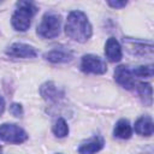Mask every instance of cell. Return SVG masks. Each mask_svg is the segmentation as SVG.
I'll return each mask as SVG.
<instances>
[{"label":"cell","instance_id":"18","mask_svg":"<svg viewBox=\"0 0 154 154\" xmlns=\"http://www.w3.org/2000/svg\"><path fill=\"white\" fill-rule=\"evenodd\" d=\"M10 112L14 117H22L23 116V107L20 103H12L10 106Z\"/></svg>","mask_w":154,"mask_h":154},{"label":"cell","instance_id":"19","mask_svg":"<svg viewBox=\"0 0 154 154\" xmlns=\"http://www.w3.org/2000/svg\"><path fill=\"white\" fill-rule=\"evenodd\" d=\"M107 4L113 8H122V7L126 6L128 1H113V0H109V1H107Z\"/></svg>","mask_w":154,"mask_h":154},{"label":"cell","instance_id":"1","mask_svg":"<svg viewBox=\"0 0 154 154\" xmlns=\"http://www.w3.org/2000/svg\"><path fill=\"white\" fill-rule=\"evenodd\" d=\"M65 32L73 41L81 43L87 42L93 34V28L87 14L78 10L71 11L66 19Z\"/></svg>","mask_w":154,"mask_h":154},{"label":"cell","instance_id":"20","mask_svg":"<svg viewBox=\"0 0 154 154\" xmlns=\"http://www.w3.org/2000/svg\"><path fill=\"white\" fill-rule=\"evenodd\" d=\"M4 111H5V101H4V99L0 96V117L2 116Z\"/></svg>","mask_w":154,"mask_h":154},{"label":"cell","instance_id":"12","mask_svg":"<svg viewBox=\"0 0 154 154\" xmlns=\"http://www.w3.org/2000/svg\"><path fill=\"white\" fill-rule=\"evenodd\" d=\"M102 148H103V138L101 136H94L79 146L78 153L79 154H95Z\"/></svg>","mask_w":154,"mask_h":154},{"label":"cell","instance_id":"14","mask_svg":"<svg viewBox=\"0 0 154 154\" xmlns=\"http://www.w3.org/2000/svg\"><path fill=\"white\" fill-rule=\"evenodd\" d=\"M113 134L116 137L118 138H122V140H128L131 137L132 135V129H131V125L129 123L128 119H119L114 126V130H113Z\"/></svg>","mask_w":154,"mask_h":154},{"label":"cell","instance_id":"15","mask_svg":"<svg viewBox=\"0 0 154 154\" xmlns=\"http://www.w3.org/2000/svg\"><path fill=\"white\" fill-rule=\"evenodd\" d=\"M138 95L141 96L142 101L144 102V105L150 106L153 102V96H152V85L149 83H144V82H138L135 84Z\"/></svg>","mask_w":154,"mask_h":154},{"label":"cell","instance_id":"7","mask_svg":"<svg viewBox=\"0 0 154 154\" xmlns=\"http://www.w3.org/2000/svg\"><path fill=\"white\" fill-rule=\"evenodd\" d=\"M114 79L117 81L118 84H120L125 89H134L135 88V77L131 72V70L126 65H119L114 70Z\"/></svg>","mask_w":154,"mask_h":154},{"label":"cell","instance_id":"13","mask_svg":"<svg viewBox=\"0 0 154 154\" xmlns=\"http://www.w3.org/2000/svg\"><path fill=\"white\" fill-rule=\"evenodd\" d=\"M153 129L154 125L150 116H142L135 123V131L141 136H152Z\"/></svg>","mask_w":154,"mask_h":154},{"label":"cell","instance_id":"22","mask_svg":"<svg viewBox=\"0 0 154 154\" xmlns=\"http://www.w3.org/2000/svg\"><path fill=\"white\" fill-rule=\"evenodd\" d=\"M58 154H61V153H58Z\"/></svg>","mask_w":154,"mask_h":154},{"label":"cell","instance_id":"11","mask_svg":"<svg viewBox=\"0 0 154 154\" xmlns=\"http://www.w3.org/2000/svg\"><path fill=\"white\" fill-rule=\"evenodd\" d=\"M105 54H106V58L111 63H117V61H119L122 59V57H123L122 47H120L119 42L114 37H109L106 41V45H105Z\"/></svg>","mask_w":154,"mask_h":154},{"label":"cell","instance_id":"16","mask_svg":"<svg viewBox=\"0 0 154 154\" xmlns=\"http://www.w3.org/2000/svg\"><path fill=\"white\" fill-rule=\"evenodd\" d=\"M52 130H53V134L59 138H63L69 135V125L64 118H58Z\"/></svg>","mask_w":154,"mask_h":154},{"label":"cell","instance_id":"6","mask_svg":"<svg viewBox=\"0 0 154 154\" xmlns=\"http://www.w3.org/2000/svg\"><path fill=\"white\" fill-rule=\"evenodd\" d=\"M6 54L11 58L26 59V58H35L37 55V52L32 46H29V45L22 43V42H16L6 49Z\"/></svg>","mask_w":154,"mask_h":154},{"label":"cell","instance_id":"4","mask_svg":"<svg viewBox=\"0 0 154 154\" xmlns=\"http://www.w3.org/2000/svg\"><path fill=\"white\" fill-rule=\"evenodd\" d=\"M0 138L8 143L19 144V143H23L24 141H26L28 135L18 125L11 124V123H5V124L0 125Z\"/></svg>","mask_w":154,"mask_h":154},{"label":"cell","instance_id":"5","mask_svg":"<svg viewBox=\"0 0 154 154\" xmlns=\"http://www.w3.org/2000/svg\"><path fill=\"white\" fill-rule=\"evenodd\" d=\"M81 70L84 73L102 75L107 71V65L100 57L94 54H85L81 60Z\"/></svg>","mask_w":154,"mask_h":154},{"label":"cell","instance_id":"3","mask_svg":"<svg viewBox=\"0 0 154 154\" xmlns=\"http://www.w3.org/2000/svg\"><path fill=\"white\" fill-rule=\"evenodd\" d=\"M61 18L54 12H47L43 14L38 26L37 35L42 38H54L60 34Z\"/></svg>","mask_w":154,"mask_h":154},{"label":"cell","instance_id":"21","mask_svg":"<svg viewBox=\"0 0 154 154\" xmlns=\"http://www.w3.org/2000/svg\"><path fill=\"white\" fill-rule=\"evenodd\" d=\"M0 154H1V147H0Z\"/></svg>","mask_w":154,"mask_h":154},{"label":"cell","instance_id":"9","mask_svg":"<svg viewBox=\"0 0 154 154\" xmlns=\"http://www.w3.org/2000/svg\"><path fill=\"white\" fill-rule=\"evenodd\" d=\"M46 60L53 63V64H64V63H69L72 60L73 58V53L70 49H65V48H55L52 49L49 52H47L45 54Z\"/></svg>","mask_w":154,"mask_h":154},{"label":"cell","instance_id":"17","mask_svg":"<svg viewBox=\"0 0 154 154\" xmlns=\"http://www.w3.org/2000/svg\"><path fill=\"white\" fill-rule=\"evenodd\" d=\"M134 77H138V78H149L153 76L154 70H153V65H142V66H137L134 70H131Z\"/></svg>","mask_w":154,"mask_h":154},{"label":"cell","instance_id":"2","mask_svg":"<svg viewBox=\"0 0 154 154\" xmlns=\"http://www.w3.org/2000/svg\"><path fill=\"white\" fill-rule=\"evenodd\" d=\"M37 12V7L30 1H18L17 10L12 14V26L18 31H25L31 24V19Z\"/></svg>","mask_w":154,"mask_h":154},{"label":"cell","instance_id":"10","mask_svg":"<svg viewBox=\"0 0 154 154\" xmlns=\"http://www.w3.org/2000/svg\"><path fill=\"white\" fill-rule=\"evenodd\" d=\"M41 96L49 102H57L64 96V93L53 83V82H46L40 88Z\"/></svg>","mask_w":154,"mask_h":154},{"label":"cell","instance_id":"8","mask_svg":"<svg viewBox=\"0 0 154 154\" xmlns=\"http://www.w3.org/2000/svg\"><path fill=\"white\" fill-rule=\"evenodd\" d=\"M124 43L126 49L134 55H147L153 53V45L150 42H142L137 40L124 38Z\"/></svg>","mask_w":154,"mask_h":154}]
</instances>
